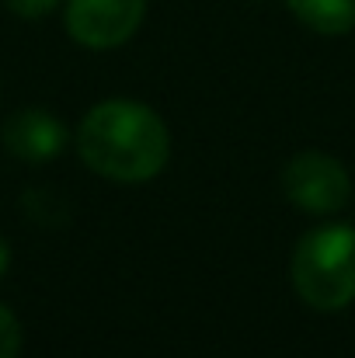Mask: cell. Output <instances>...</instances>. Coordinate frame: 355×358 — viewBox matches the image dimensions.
Returning <instances> with one entry per match:
<instances>
[{
    "label": "cell",
    "mask_w": 355,
    "mask_h": 358,
    "mask_svg": "<svg viewBox=\"0 0 355 358\" xmlns=\"http://www.w3.org/2000/svg\"><path fill=\"white\" fill-rule=\"evenodd\" d=\"M282 192L289 206L310 216H331L342 213L352 199V178L342 160L321 150L296 153L282 171Z\"/></svg>",
    "instance_id": "cell-3"
},
{
    "label": "cell",
    "mask_w": 355,
    "mask_h": 358,
    "mask_svg": "<svg viewBox=\"0 0 355 358\" xmlns=\"http://www.w3.org/2000/svg\"><path fill=\"white\" fill-rule=\"evenodd\" d=\"M289 278L296 296L324 313L355 303V227L324 223L307 230L293 247Z\"/></svg>",
    "instance_id": "cell-2"
},
{
    "label": "cell",
    "mask_w": 355,
    "mask_h": 358,
    "mask_svg": "<svg viewBox=\"0 0 355 358\" xmlns=\"http://www.w3.org/2000/svg\"><path fill=\"white\" fill-rule=\"evenodd\" d=\"M146 0H67V31L84 49H118L143 24Z\"/></svg>",
    "instance_id": "cell-4"
},
{
    "label": "cell",
    "mask_w": 355,
    "mask_h": 358,
    "mask_svg": "<svg viewBox=\"0 0 355 358\" xmlns=\"http://www.w3.org/2000/svg\"><path fill=\"white\" fill-rule=\"evenodd\" d=\"M4 150L21 164H49L67 146V125L42 112V108H21L4 122Z\"/></svg>",
    "instance_id": "cell-5"
},
{
    "label": "cell",
    "mask_w": 355,
    "mask_h": 358,
    "mask_svg": "<svg viewBox=\"0 0 355 358\" xmlns=\"http://www.w3.org/2000/svg\"><path fill=\"white\" fill-rule=\"evenodd\" d=\"M18 355H21V324L0 303V358H18Z\"/></svg>",
    "instance_id": "cell-7"
},
{
    "label": "cell",
    "mask_w": 355,
    "mask_h": 358,
    "mask_svg": "<svg viewBox=\"0 0 355 358\" xmlns=\"http://www.w3.org/2000/svg\"><path fill=\"white\" fill-rule=\"evenodd\" d=\"M77 153L95 174L118 185H139L164 171L171 136L150 105L112 98L84 115L77 129Z\"/></svg>",
    "instance_id": "cell-1"
},
{
    "label": "cell",
    "mask_w": 355,
    "mask_h": 358,
    "mask_svg": "<svg viewBox=\"0 0 355 358\" xmlns=\"http://www.w3.org/2000/svg\"><path fill=\"white\" fill-rule=\"evenodd\" d=\"M7 268H11V247H7V240L0 237V278L7 275Z\"/></svg>",
    "instance_id": "cell-9"
},
{
    "label": "cell",
    "mask_w": 355,
    "mask_h": 358,
    "mask_svg": "<svg viewBox=\"0 0 355 358\" xmlns=\"http://www.w3.org/2000/svg\"><path fill=\"white\" fill-rule=\"evenodd\" d=\"M293 17L321 35H345L355 28V0H286Z\"/></svg>",
    "instance_id": "cell-6"
},
{
    "label": "cell",
    "mask_w": 355,
    "mask_h": 358,
    "mask_svg": "<svg viewBox=\"0 0 355 358\" xmlns=\"http://www.w3.org/2000/svg\"><path fill=\"white\" fill-rule=\"evenodd\" d=\"M4 3H7L11 14H18V17H25V21H39V17H46L60 0H4Z\"/></svg>",
    "instance_id": "cell-8"
}]
</instances>
